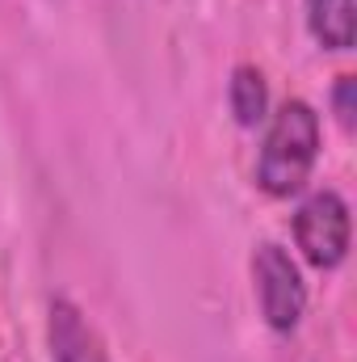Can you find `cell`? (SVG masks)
<instances>
[{
    "label": "cell",
    "mask_w": 357,
    "mask_h": 362,
    "mask_svg": "<svg viewBox=\"0 0 357 362\" xmlns=\"http://www.w3.org/2000/svg\"><path fill=\"white\" fill-rule=\"evenodd\" d=\"M320 160V114L303 97H286L269 114L261 156H257V185L269 198H294L311 181Z\"/></svg>",
    "instance_id": "6da1fadb"
},
{
    "label": "cell",
    "mask_w": 357,
    "mask_h": 362,
    "mask_svg": "<svg viewBox=\"0 0 357 362\" xmlns=\"http://www.w3.org/2000/svg\"><path fill=\"white\" fill-rule=\"evenodd\" d=\"M253 291H257V308L273 333H294L307 316V282L298 262L290 257V249H282L277 240H261L253 249Z\"/></svg>",
    "instance_id": "7a4b0ae2"
},
{
    "label": "cell",
    "mask_w": 357,
    "mask_h": 362,
    "mask_svg": "<svg viewBox=\"0 0 357 362\" xmlns=\"http://www.w3.org/2000/svg\"><path fill=\"white\" fill-rule=\"evenodd\" d=\"M349 202L337 189H315L294 211V245L311 270H337L349 257Z\"/></svg>",
    "instance_id": "3957f363"
},
{
    "label": "cell",
    "mask_w": 357,
    "mask_h": 362,
    "mask_svg": "<svg viewBox=\"0 0 357 362\" xmlns=\"http://www.w3.org/2000/svg\"><path fill=\"white\" fill-rule=\"evenodd\" d=\"M47 346L51 362H109V350L101 333L89 325V316L72 299H55L47 312Z\"/></svg>",
    "instance_id": "277c9868"
},
{
    "label": "cell",
    "mask_w": 357,
    "mask_h": 362,
    "mask_svg": "<svg viewBox=\"0 0 357 362\" xmlns=\"http://www.w3.org/2000/svg\"><path fill=\"white\" fill-rule=\"evenodd\" d=\"M303 17H307V30L311 38L324 47V51H353L357 42V4L353 0H303Z\"/></svg>",
    "instance_id": "5b68a950"
},
{
    "label": "cell",
    "mask_w": 357,
    "mask_h": 362,
    "mask_svg": "<svg viewBox=\"0 0 357 362\" xmlns=\"http://www.w3.org/2000/svg\"><path fill=\"white\" fill-rule=\"evenodd\" d=\"M227 105H231V118L244 127V131H257L269 118V81L257 64H240L227 81Z\"/></svg>",
    "instance_id": "8992f818"
},
{
    "label": "cell",
    "mask_w": 357,
    "mask_h": 362,
    "mask_svg": "<svg viewBox=\"0 0 357 362\" xmlns=\"http://www.w3.org/2000/svg\"><path fill=\"white\" fill-rule=\"evenodd\" d=\"M357 81L345 72V76H337V89H332V110H337V122L345 127V131H353V114H357Z\"/></svg>",
    "instance_id": "52a82bcc"
}]
</instances>
